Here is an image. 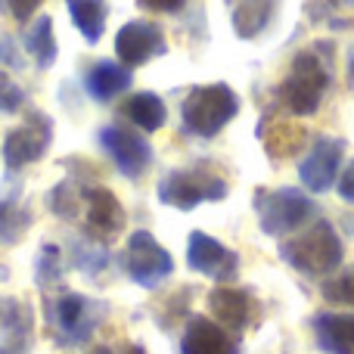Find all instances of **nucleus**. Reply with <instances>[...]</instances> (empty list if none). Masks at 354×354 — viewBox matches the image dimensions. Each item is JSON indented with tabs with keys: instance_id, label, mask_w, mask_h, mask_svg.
<instances>
[{
	"instance_id": "f257e3e1",
	"label": "nucleus",
	"mask_w": 354,
	"mask_h": 354,
	"mask_svg": "<svg viewBox=\"0 0 354 354\" xmlns=\"http://www.w3.org/2000/svg\"><path fill=\"white\" fill-rule=\"evenodd\" d=\"M283 261H289L295 270L311 277H326L342 264L345 249L342 239H339L336 227L330 221H317L311 230H305L301 236L289 239V243L280 245Z\"/></svg>"
},
{
	"instance_id": "f03ea898",
	"label": "nucleus",
	"mask_w": 354,
	"mask_h": 354,
	"mask_svg": "<svg viewBox=\"0 0 354 354\" xmlns=\"http://www.w3.org/2000/svg\"><path fill=\"white\" fill-rule=\"evenodd\" d=\"M236 112H239V100L227 84L193 87L180 106L183 128L196 137H214L221 128H227L236 118Z\"/></svg>"
},
{
	"instance_id": "7ed1b4c3",
	"label": "nucleus",
	"mask_w": 354,
	"mask_h": 354,
	"mask_svg": "<svg viewBox=\"0 0 354 354\" xmlns=\"http://www.w3.org/2000/svg\"><path fill=\"white\" fill-rule=\"evenodd\" d=\"M255 212H258V221H261V230L268 236H286V233L308 224V218L314 214V202L301 189H292V187L258 189Z\"/></svg>"
},
{
	"instance_id": "20e7f679",
	"label": "nucleus",
	"mask_w": 354,
	"mask_h": 354,
	"mask_svg": "<svg viewBox=\"0 0 354 354\" xmlns=\"http://www.w3.org/2000/svg\"><path fill=\"white\" fill-rule=\"evenodd\" d=\"M326 87H330V72L324 68V62L314 53H299L292 62V72L280 87V97L286 109L295 115H314Z\"/></svg>"
},
{
	"instance_id": "39448f33",
	"label": "nucleus",
	"mask_w": 354,
	"mask_h": 354,
	"mask_svg": "<svg viewBox=\"0 0 354 354\" xmlns=\"http://www.w3.org/2000/svg\"><path fill=\"white\" fill-rule=\"evenodd\" d=\"M227 196V183L218 174H208L202 168H177L159 180V199L171 208L189 212L199 202H218Z\"/></svg>"
},
{
	"instance_id": "423d86ee",
	"label": "nucleus",
	"mask_w": 354,
	"mask_h": 354,
	"mask_svg": "<svg viewBox=\"0 0 354 354\" xmlns=\"http://www.w3.org/2000/svg\"><path fill=\"white\" fill-rule=\"evenodd\" d=\"M106 308L81 292H66L50 301V320H53L56 339L62 345H84L93 336L97 324L103 320Z\"/></svg>"
},
{
	"instance_id": "0eeeda50",
	"label": "nucleus",
	"mask_w": 354,
	"mask_h": 354,
	"mask_svg": "<svg viewBox=\"0 0 354 354\" xmlns=\"http://www.w3.org/2000/svg\"><path fill=\"white\" fill-rule=\"evenodd\" d=\"M124 270L131 274V280L140 283V286L153 289L162 280L174 274V261L149 230H134L128 239V249H124Z\"/></svg>"
},
{
	"instance_id": "6e6552de",
	"label": "nucleus",
	"mask_w": 354,
	"mask_h": 354,
	"mask_svg": "<svg viewBox=\"0 0 354 354\" xmlns=\"http://www.w3.org/2000/svg\"><path fill=\"white\" fill-rule=\"evenodd\" d=\"M97 143L112 156V162H115L118 171L124 177H140L149 168V162H153V147H149V140L143 134H137V131H124V128H115V124H106V128H100Z\"/></svg>"
},
{
	"instance_id": "1a4fd4ad",
	"label": "nucleus",
	"mask_w": 354,
	"mask_h": 354,
	"mask_svg": "<svg viewBox=\"0 0 354 354\" xmlns=\"http://www.w3.org/2000/svg\"><path fill=\"white\" fill-rule=\"evenodd\" d=\"M50 140H53V124L50 118H44L41 112H31V122L25 128H12L3 140V162L10 171H19V168L37 162L44 153H47Z\"/></svg>"
},
{
	"instance_id": "9d476101",
	"label": "nucleus",
	"mask_w": 354,
	"mask_h": 354,
	"mask_svg": "<svg viewBox=\"0 0 354 354\" xmlns=\"http://www.w3.org/2000/svg\"><path fill=\"white\" fill-rule=\"evenodd\" d=\"M115 53H118V59H122V66H128V68L143 66V62L165 53V35H162V28L156 22L134 19V22L118 28Z\"/></svg>"
},
{
	"instance_id": "9b49d317",
	"label": "nucleus",
	"mask_w": 354,
	"mask_h": 354,
	"mask_svg": "<svg viewBox=\"0 0 354 354\" xmlns=\"http://www.w3.org/2000/svg\"><path fill=\"white\" fill-rule=\"evenodd\" d=\"M187 264L196 274H205V277H214L218 283H227L236 277L239 258H236V252L224 249V245H221L218 239H212L208 233L193 230L189 233V243H187Z\"/></svg>"
},
{
	"instance_id": "f8f14e48",
	"label": "nucleus",
	"mask_w": 354,
	"mask_h": 354,
	"mask_svg": "<svg viewBox=\"0 0 354 354\" xmlns=\"http://www.w3.org/2000/svg\"><path fill=\"white\" fill-rule=\"evenodd\" d=\"M342 153L345 143L333 140V137H320L314 140V147L308 149V156L299 165V177L311 193H326L333 189V180L339 174V165H342Z\"/></svg>"
},
{
	"instance_id": "ddd939ff",
	"label": "nucleus",
	"mask_w": 354,
	"mask_h": 354,
	"mask_svg": "<svg viewBox=\"0 0 354 354\" xmlns=\"http://www.w3.org/2000/svg\"><path fill=\"white\" fill-rule=\"evenodd\" d=\"M81 196H84V202H87V230H91L93 236L109 239L124 227V208H122V202L115 199L112 189L87 187V189H81Z\"/></svg>"
},
{
	"instance_id": "4468645a",
	"label": "nucleus",
	"mask_w": 354,
	"mask_h": 354,
	"mask_svg": "<svg viewBox=\"0 0 354 354\" xmlns=\"http://www.w3.org/2000/svg\"><path fill=\"white\" fill-rule=\"evenodd\" d=\"M180 354H239L236 342L221 324L208 317H193L183 330Z\"/></svg>"
},
{
	"instance_id": "2eb2a0df",
	"label": "nucleus",
	"mask_w": 354,
	"mask_h": 354,
	"mask_svg": "<svg viewBox=\"0 0 354 354\" xmlns=\"http://www.w3.org/2000/svg\"><path fill=\"white\" fill-rule=\"evenodd\" d=\"M314 336L324 354H354V314L324 311L314 317Z\"/></svg>"
},
{
	"instance_id": "dca6fc26",
	"label": "nucleus",
	"mask_w": 354,
	"mask_h": 354,
	"mask_svg": "<svg viewBox=\"0 0 354 354\" xmlns=\"http://www.w3.org/2000/svg\"><path fill=\"white\" fill-rule=\"evenodd\" d=\"M131 87V68L122 66V62H109L100 59L87 68L84 75V91L91 93L97 103H109L118 93H124Z\"/></svg>"
},
{
	"instance_id": "f3484780",
	"label": "nucleus",
	"mask_w": 354,
	"mask_h": 354,
	"mask_svg": "<svg viewBox=\"0 0 354 354\" xmlns=\"http://www.w3.org/2000/svg\"><path fill=\"white\" fill-rule=\"evenodd\" d=\"M208 305H212V314L218 317V324L224 326V330H243V326L249 324L252 301L243 289L218 286L212 295H208Z\"/></svg>"
},
{
	"instance_id": "a211bd4d",
	"label": "nucleus",
	"mask_w": 354,
	"mask_h": 354,
	"mask_svg": "<svg viewBox=\"0 0 354 354\" xmlns=\"http://www.w3.org/2000/svg\"><path fill=\"white\" fill-rule=\"evenodd\" d=\"M277 10V0H236L233 6V31L239 37H258L264 28H268L270 16Z\"/></svg>"
},
{
	"instance_id": "6ab92c4d",
	"label": "nucleus",
	"mask_w": 354,
	"mask_h": 354,
	"mask_svg": "<svg viewBox=\"0 0 354 354\" xmlns=\"http://www.w3.org/2000/svg\"><path fill=\"white\" fill-rule=\"evenodd\" d=\"M68 16H72L75 28L84 35L87 44H97L106 31V19H109V6L106 0H66Z\"/></svg>"
},
{
	"instance_id": "aec40b11",
	"label": "nucleus",
	"mask_w": 354,
	"mask_h": 354,
	"mask_svg": "<svg viewBox=\"0 0 354 354\" xmlns=\"http://www.w3.org/2000/svg\"><path fill=\"white\" fill-rule=\"evenodd\" d=\"M124 115H128L140 131L149 134V131H159L162 124H165L168 109H165V103H162L159 93L140 91V93H134V97H128V103H124Z\"/></svg>"
},
{
	"instance_id": "412c9836",
	"label": "nucleus",
	"mask_w": 354,
	"mask_h": 354,
	"mask_svg": "<svg viewBox=\"0 0 354 354\" xmlns=\"http://www.w3.org/2000/svg\"><path fill=\"white\" fill-rule=\"evenodd\" d=\"M25 50L35 56V62L41 68L53 66L56 53H59V47H56V37H53V19H50V16H37L35 19V25L25 31Z\"/></svg>"
},
{
	"instance_id": "4be33fe9",
	"label": "nucleus",
	"mask_w": 354,
	"mask_h": 354,
	"mask_svg": "<svg viewBox=\"0 0 354 354\" xmlns=\"http://www.w3.org/2000/svg\"><path fill=\"white\" fill-rule=\"evenodd\" d=\"M31 224V214L12 202H0V245H16Z\"/></svg>"
},
{
	"instance_id": "5701e85b",
	"label": "nucleus",
	"mask_w": 354,
	"mask_h": 354,
	"mask_svg": "<svg viewBox=\"0 0 354 354\" xmlns=\"http://www.w3.org/2000/svg\"><path fill=\"white\" fill-rule=\"evenodd\" d=\"M47 202H50V212L53 214H59V218H75V212H78V193H75V187H72V177L50 189Z\"/></svg>"
},
{
	"instance_id": "b1692460",
	"label": "nucleus",
	"mask_w": 354,
	"mask_h": 354,
	"mask_svg": "<svg viewBox=\"0 0 354 354\" xmlns=\"http://www.w3.org/2000/svg\"><path fill=\"white\" fill-rule=\"evenodd\" d=\"M62 280V255L56 245H44L41 258H37V283L41 286H50V283Z\"/></svg>"
},
{
	"instance_id": "393cba45",
	"label": "nucleus",
	"mask_w": 354,
	"mask_h": 354,
	"mask_svg": "<svg viewBox=\"0 0 354 354\" xmlns=\"http://www.w3.org/2000/svg\"><path fill=\"white\" fill-rule=\"evenodd\" d=\"M72 261H75V268L78 270H84V274H100V270L106 268V252H100L97 245H84V243H78L72 249Z\"/></svg>"
},
{
	"instance_id": "a878e982",
	"label": "nucleus",
	"mask_w": 354,
	"mask_h": 354,
	"mask_svg": "<svg viewBox=\"0 0 354 354\" xmlns=\"http://www.w3.org/2000/svg\"><path fill=\"white\" fill-rule=\"evenodd\" d=\"M22 103H25L22 87H19L6 72H0V112H3V115H12V112L22 109Z\"/></svg>"
},
{
	"instance_id": "bb28decb",
	"label": "nucleus",
	"mask_w": 354,
	"mask_h": 354,
	"mask_svg": "<svg viewBox=\"0 0 354 354\" xmlns=\"http://www.w3.org/2000/svg\"><path fill=\"white\" fill-rule=\"evenodd\" d=\"M324 295L330 301H354V274H345V277H339V280L326 283Z\"/></svg>"
},
{
	"instance_id": "cd10ccee",
	"label": "nucleus",
	"mask_w": 354,
	"mask_h": 354,
	"mask_svg": "<svg viewBox=\"0 0 354 354\" xmlns=\"http://www.w3.org/2000/svg\"><path fill=\"white\" fill-rule=\"evenodd\" d=\"M0 62L6 68H22V53L16 50V37H0Z\"/></svg>"
},
{
	"instance_id": "c85d7f7f",
	"label": "nucleus",
	"mask_w": 354,
	"mask_h": 354,
	"mask_svg": "<svg viewBox=\"0 0 354 354\" xmlns=\"http://www.w3.org/2000/svg\"><path fill=\"white\" fill-rule=\"evenodd\" d=\"M41 6V0H10V10H12V19H19V22H25V19H31V12Z\"/></svg>"
},
{
	"instance_id": "c756f323",
	"label": "nucleus",
	"mask_w": 354,
	"mask_h": 354,
	"mask_svg": "<svg viewBox=\"0 0 354 354\" xmlns=\"http://www.w3.org/2000/svg\"><path fill=\"white\" fill-rule=\"evenodd\" d=\"M336 189H339V196H342V199L354 202V162L345 168V174L336 180Z\"/></svg>"
},
{
	"instance_id": "7c9ffc66",
	"label": "nucleus",
	"mask_w": 354,
	"mask_h": 354,
	"mask_svg": "<svg viewBox=\"0 0 354 354\" xmlns=\"http://www.w3.org/2000/svg\"><path fill=\"white\" fill-rule=\"evenodd\" d=\"M153 10H165V12H174V10H180L187 0H147Z\"/></svg>"
},
{
	"instance_id": "2f4dec72",
	"label": "nucleus",
	"mask_w": 354,
	"mask_h": 354,
	"mask_svg": "<svg viewBox=\"0 0 354 354\" xmlns=\"http://www.w3.org/2000/svg\"><path fill=\"white\" fill-rule=\"evenodd\" d=\"M348 78H351V84H354V50H351V56H348Z\"/></svg>"
},
{
	"instance_id": "473e14b6",
	"label": "nucleus",
	"mask_w": 354,
	"mask_h": 354,
	"mask_svg": "<svg viewBox=\"0 0 354 354\" xmlns=\"http://www.w3.org/2000/svg\"><path fill=\"white\" fill-rule=\"evenodd\" d=\"M124 354H143V348H137V345H131V348L124 351Z\"/></svg>"
},
{
	"instance_id": "72a5a7b5",
	"label": "nucleus",
	"mask_w": 354,
	"mask_h": 354,
	"mask_svg": "<svg viewBox=\"0 0 354 354\" xmlns=\"http://www.w3.org/2000/svg\"><path fill=\"white\" fill-rule=\"evenodd\" d=\"M93 354H112L109 348H97V351H93Z\"/></svg>"
},
{
	"instance_id": "f704fd0d",
	"label": "nucleus",
	"mask_w": 354,
	"mask_h": 354,
	"mask_svg": "<svg viewBox=\"0 0 354 354\" xmlns=\"http://www.w3.org/2000/svg\"><path fill=\"white\" fill-rule=\"evenodd\" d=\"M345 3H351V6H354V0H345Z\"/></svg>"
}]
</instances>
